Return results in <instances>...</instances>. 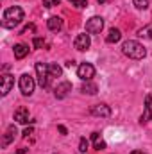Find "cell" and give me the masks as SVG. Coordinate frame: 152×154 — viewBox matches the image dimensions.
<instances>
[{"label":"cell","mask_w":152,"mask_h":154,"mask_svg":"<svg viewBox=\"0 0 152 154\" xmlns=\"http://www.w3.org/2000/svg\"><path fill=\"white\" fill-rule=\"evenodd\" d=\"M77 75L81 77L82 81H91L95 77V66L91 63H82L77 68Z\"/></svg>","instance_id":"6"},{"label":"cell","mask_w":152,"mask_h":154,"mask_svg":"<svg viewBox=\"0 0 152 154\" xmlns=\"http://www.w3.org/2000/svg\"><path fill=\"white\" fill-rule=\"evenodd\" d=\"M36 75H38L39 86H41V88H48V84H50L48 65H45V63H36Z\"/></svg>","instance_id":"4"},{"label":"cell","mask_w":152,"mask_h":154,"mask_svg":"<svg viewBox=\"0 0 152 154\" xmlns=\"http://www.w3.org/2000/svg\"><path fill=\"white\" fill-rule=\"evenodd\" d=\"M122 52L127 56V57H131V59H143L145 56H147V50H145V47L140 43V41H136V39H127V41H123V45H122Z\"/></svg>","instance_id":"2"},{"label":"cell","mask_w":152,"mask_h":154,"mask_svg":"<svg viewBox=\"0 0 152 154\" xmlns=\"http://www.w3.org/2000/svg\"><path fill=\"white\" fill-rule=\"evenodd\" d=\"M129 154H147V152H143V151H132V152H129Z\"/></svg>","instance_id":"29"},{"label":"cell","mask_w":152,"mask_h":154,"mask_svg":"<svg viewBox=\"0 0 152 154\" xmlns=\"http://www.w3.org/2000/svg\"><path fill=\"white\" fill-rule=\"evenodd\" d=\"M90 47H91V38H90V34H86V32L79 34V36L74 39V48H77L79 52H84V50H88Z\"/></svg>","instance_id":"8"},{"label":"cell","mask_w":152,"mask_h":154,"mask_svg":"<svg viewBox=\"0 0 152 154\" xmlns=\"http://www.w3.org/2000/svg\"><path fill=\"white\" fill-rule=\"evenodd\" d=\"M122 38V32L118 31V29H109V32H108V36H106V41L108 43H116V41H120Z\"/></svg>","instance_id":"17"},{"label":"cell","mask_w":152,"mask_h":154,"mask_svg":"<svg viewBox=\"0 0 152 154\" xmlns=\"http://www.w3.org/2000/svg\"><path fill=\"white\" fill-rule=\"evenodd\" d=\"M47 27L52 31V32H59L63 29V20L59 16H50L48 22H47Z\"/></svg>","instance_id":"12"},{"label":"cell","mask_w":152,"mask_h":154,"mask_svg":"<svg viewBox=\"0 0 152 154\" xmlns=\"http://www.w3.org/2000/svg\"><path fill=\"white\" fill-rule=\"evenodd\" d=\"M18 86H20V91H22L23 97H31V95L34 93V86H36L34 77H31L29 74H22V75H20Z\"/></svg>","instance_id":"3"},{"label":"cell","mask_w":152,"mask_h":154,"mask_svg":"<svg viewBox=\"0 0 152 154\" xmlns=\"http://www.w3.org/2000/svg\"><path fill=\"white\" fill-rule=\"evenodd\" d=\"M72 91V82H68V81H63L61 84H57L56 86V90H54V95H56V99H65L68 93Z\"/></svg>","instance_id":"11"},{"label":"cell","mask_w":152,"mask_h":154,"mask_svg":"<svg viewBox=\"0 0 152 154\" xmlns=\"http://www.w3.org/2000/svg\"><path fill=\"white\" fill-rule=\"evenodd\" d=\"M32 133H34V129H32V127H27V129H25V131H23V136H25V138H27V136H31V134H32Z\"/></svg>","instance_id":"26"},{"label":"cell","mask_w":152,"mask_h":154,"mask_svg":"<svg viewBox=\"0 0 152 154\" xmlns=\"http://www.w3.org/2000/svg\"><path fill=\"white\" fill-rule=\"evenodd\" d=\"M43 5H45V7H52V5H54V4H52V2H50V0H43Z\"/></svg>","instance_id":"28"},{"label":"cell","mask_w":152,"mask_h":154,"mask_svg":"<svg viewBox=\"0 0 152 154\" xmlns=\"http://www.w3.org/2000/svg\"><path fill=\"white\" fill-rule=\"evenodd\" d=\"M91 140H93V143H95V149H97V151H104V149H106V142L100 138V134H99V133H91Z\"/></svg>","instance_id":"18"},{"label":"cell","mask_w":152,"mask_h":154,"mask_svg":"<svg viewBox=\"0 0 152 154\" xmlns=\"http://www.w3.org/2000/svg\"><path fill=\"white\" fill-rule=\"evenodd\" d=\"M14 120H16L18 124H29V122H32V120H29V109H27V108L16 109V111H14Z\"/></svg>","instance_id":"13"},{"label":"cell","mask_w":152,"mask_h":154,"mask_svg":"<svg viewBox=\"0 0 152 154\" xmlns=\"http://www.w3.org/2000/svg\"><path fill=\"white\" fill-rule=\"evenodd\" d=\"M34 31H36V25H34V23H29V25H25V27L22 29L20 34H29V32H34Z\"/></svg>","instance_id":"24"},{"label":"cell","mask_w":152,"mask_h":154,"mask_svg":"<svg viewBox=\"0 0 152 154\" xmlns=\"http://www.w3.org/2000/svg\"><path fill=\"white\" fill-rule=\"evenodd\" d=\"M136 9H147L149 7V0H132Z\"/></svg>","instance_id":"21"},{"label":"cell","mask_w":152,"mask_h":154,"mask_svg":"<svg viewBox=\"0 0 152 154\" xmlns=\"http://www.w3.org/2000/svg\"><path fill=\"white\" fill-rule=\"evenodd\" d=\"M90 113L93 116H100V118H108V116L111 115V108L108 106V104H95V106H91V109H90Z\"/></svg>","instance_id":"9"},{"label":"cell","mask_w":152,"mask_h":154,"mask_svg":"<svg viewBox=\"0 0 152 154\" xmlns=\"http://www.w3.org/2000/svg\"><path fill=\"white\" fill-rule=\"evenodd\" d=\"M13 86H14V77L11 75V74H4V75L0 77V95L2 97H5L13 90Z\"/></svg>","instance_id":"7"},{"label":"cell","mask_w":152,"mask_h":154,"mask_svg":"<svg viewBox=\"0 0 152 154\" xmlns=\"http://www.w3.org/2000/svg\"><path fill=\"white\" fill-rule=\"evenodd\" d=\"M152 118V95H147L145 97V111H143V115L140 116V125H145L149 120Z\"/></svg>","instance_id":"10"},{"label":"cell","mask_w":152,"mask_h":154,"mask_svg":"<svg viewBox=\"0 0 152 154\" xmlns=\"http://www.w3.org/2000/svg\"><path fill=\"white\" fill-rule=\"evenodd\" d=\"M59 2H61V0H52V4H54V5H57Z\"/></svg>","instance_id":"31"},{"label":"cell","mask_w":152,"mask_h":154,"mask_svg":"<svg viewBox=\"0 0 152 154\" xmlns=\"http://www.w3.org/2000/svg\"><path fill=\"white\" fill-rule=\"evenodd\" d=\"M14 136H16V127H14V125H9V127H7V131H5V134H4L2 145H4V147H7V145L14 140Z\"/></svg>","instance_id":"15"},{"label":"cell","mask_w":152,"mask_h":154,"mask_svg":"<svg viewBox=\"0 0 152 154\" xmlns=\"http://www.w3.org/2000/svg\"><path fill=\"white\" fill-rule=\"evenodd\" d=\"M14 57L16 59H23L27 54H29V47L27 45H23V43H18V45H14Z\"/></svg>","instance_id":"16"},{"label":"cell","mask_w":152,"mask_h":154,"mask_svg":"<svg viewBox=\"0 0 152 154\" xmlns=\"http://www.w3.org/2000/svg\"><path fill=\"white\" fill-rule=\"evenodd\" d=\"M70 4L75 5V7H79V9H82V7L88 5V0H70Z\"/></svg>","instance_id":"23"},{"label":"cell","mask_w":152,"mask_h":154,"mask_svg":"<svg viewBox=\"0 0 152 154\" xmlns=\"http://www.w3.org/2000/svg\"><path fill=\"white\" fill-rule=\"evenodd\" d=\"M106 2H108V0H99V4H106Z\"/></svg>","instance_id":"32"},{"label":"cell","mask_w":152,"mask_h":154,"mask_svg":"<svg viewBox=\"0 0 152 154\" xmlns=\"http://www.w3.org/2000/svg\"><path fill=\"white\" fill-rule=\"evenodd\" d=\"M22 22H23V9H22L20 5H13V7H9V9L4 11L2 27H5V29H14V27H18Z\"/></svg>","instance_id":"1"},{"label":"cell","mask_w":152,"mask_h":154,"mask_svg":"<svg viewBox=\"0 0 152 154\" xmlns=\"http://www.w3.org/2000/svg\"><path fill=\"white\" fill-rule=\"evenodd\" d=\"M48 74H50V77H61L63 68H61L59 65H56V63H50V65H48Z\"/></svg>","instance_id":"20"},{"label":"cell","mask_w":152,"mask_h":154,"mask_svg":"<svg viewBox=\"0 0 152 154\" xmlns=\"http://www.w3.org/2000/svg\"><path fill=\"white\" fill-rule=\"evenodd\" d=\"M104 29V18L102 16H91L86 22V32L88 34H99Z\"/></svg>","instance_id":"5"},{"label":"cell","mask_w":152,"mask_h":154,"mask_svg":"<svg viewBox=\"0 0 152 154\" xmlns=\"http://www.w3.org/2000/svg\"><path fill=\"white\" fill-rule=\"evenodd\" d=\"M27 152V149H20V151H18V154H25Z\"/></svg>","instance_id":"30"},{"label":"cell","mask_w":152,"mask_h":154,"mask_svg":"<svg viewBox=\"0 0 152 154\" xmlns=\"http://www.w3.org/2000/svg\"><path fill=\"white\" fill-rule=\"evenodd\" d=\"M57 129H59V133H61V134H66V133H68V131H66V127H65V125H59V127H57Z\"/></svg>","instance_id":"27"},{"label":"cell","mask_w":152,"mask_h":154,"mask_svg":"<svg viewBox=\"0 0 152 154\" xmlns=\"http://www.w3.org/2000/svg\"><path fill=\"white\" fill-rule=\"evenodd\" d=\"M138 36H140V38L152 39V23H149V25H145V27H141V29L138 31Z\"/></svg>","instance_id":"19"},{"label":"cell","mask_w":152,"mask_h":154,"mask_svg":"<svg viewBox=\"0 0 152 154\" xmlns=\"http://www.w3.org/2000/svg\"><path fill=\"white\" fill-rule=\"evenodd\" d=\"M32 43H34V47H36V48H41V47L45 45V39H43V38H34Z\"/></svg>","instance_id":"25"},{"label":"cell","mask_w":152,"mask_h":154,"mask_svg":"<svg viewBox=\"0 0 152 154\" xmlns=\"http://www.w3.org/2000/svg\"><path fill=\"white\" fill-rule=\"evenodd\" d=\"M81 91L82 93H88V95H95L99 91V86L95 82H91V81H84L82 86H81Z\"/></svg>","instance_id":"14"},{"label":"cell","mask_w":152,"mask_h":154,"mask_svg":"<svg viewBox=\"0 0 152 154\" xmlns=\"http://www.w3.org/2000/svg\"><path fill=\"white\" fill-rule=\"evenodd\" d=\"M88 145H90L88 140H86V138H81V140H79V152L84 154L86 151H88Z\"/></svg>","instance_id":"22"}]
</instances>
